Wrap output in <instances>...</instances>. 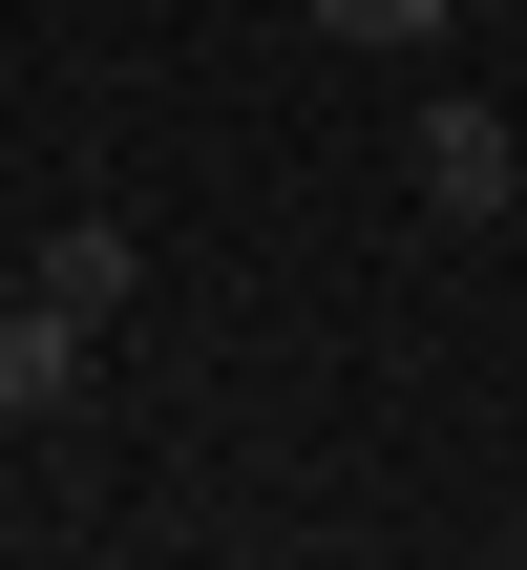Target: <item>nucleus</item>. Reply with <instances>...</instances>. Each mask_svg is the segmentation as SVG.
Here are the masks:
<instances>
[{
  "mask_svg": "<svg viewBox=\"0 0 527 570\" xmlns=\"http://www.w3.org/2000/svg\"><path fill=\"white\" fill-rule=\"evenodd\" d=\"M401 169H422V212H465V233H486V212H527L507 106H422V127H401Z\"/></svg>",
  "mask_w": 527,
  "mask_h": 570,
  "instance_id": "1",
  "label": "nucleus"
},
{
  "mask_svg": "<svg viewBox=\"0 0 527 570\" xmlns=\"http://www.w3.org/2000/svg\"><path fill=\"white\" fill-rule=\"evenodd\" d=\"M84 338H106V317L21 296V317H0V423H63V402H84Z\"/></svg>",
  "mask_w": 527,
  "mask_h": 570,
  "instance_id": "2",
  "label": "nucleus"
},
{
  "mask_svg": "<svg viewBox=\"0 0 527 570\" xmlns=\"http://www.w3.org/2000/svg\"><path fill=\"white\" fill-rule=\"evenodd\" d=\"M21 296H63V317H127V296H148V254H127V233H106V212H63V233H42V275H21Z\"/></svg>",
  "mask_w": 527,
  "mask_h": 570,
  "instance_id": "3",
  "label": "nucleus"
},
{
  "mask_svg": "<svg viewBox=\"0 0 527 570\" xmlns=\"http://www.w3.org/2000/svg\"><path fill=\"white\" fill-rule=\"evenodd\" d=\"M317 21H338V42H359V63H422V42H444V21H465V0H317Z\"/></svg>",
  "mask_w": 527,
  "mask_h": 570,
  "instance_id": "4",
  "label": "nucleus"
}]
</instances>
